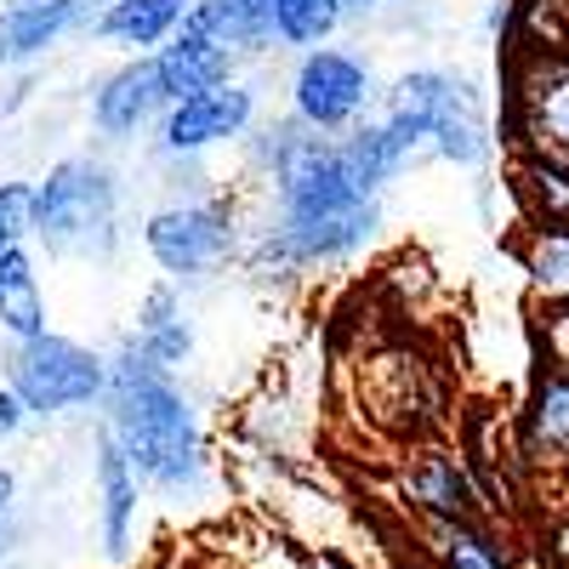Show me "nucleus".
Here are the masks:
<instances>
[{
	"label": "nucleus",
	"instance_id": "1",
	"mask_svg": "<svg viewBox=\"0 0 569 569\" xmlns=\"http://www.w3.org/2000/svg\"><path fill=\"white\" fill-rule=\"evenodd\" d=\"M246 149L273 200L268 233H279L297 268L353 262L382 233V194H370L353 177L342 137H319L291 114V120L257 126Z\"/></svg>",
	"mask_w": 569,
	"mask_h": 569
},
{
	"label": "nucleus",
	"instance_id": "2",
	"mask_svg": "<svg viewBox=\"0 0 569 569\" xmlns=\"http://www.w3.org/2000/svg\"><path fill=\"white\" fill-rule=\"evenodd\" d=\"M98 427L126 450V461L149 490L171 501H194L206 490L211 456L200 433V410L177 388V370L154 365L131 337L109 359V393Z\"/></svg>",
	"mask_w": 569,
	"mask_h": 569
},
{
	"label": "nucleus",
	"instance_id": "3",
	"mask_svg": "<svg viewBox=\"0 0 569 569\" xmlns=\"http://www.w3.org/2000/svg\"><path fill=\"white\" fill-rule=\"evenodd\" d=\"M34 240L52 257L109 262L120 246V177L98 154H69L34 182Z\"/></svg>",
	"mask_w": 569,
	"mask_h": 569
},
{
	"label": "nucleus",
	"instance_id": "4",
	"mask_svg": "<svg viewBox=\"0 0 569 569\" xmlns=\"http://www.w3.org/2000/svg\"><path fill=\"white\" fill-rule=\"evenodd\" d=\"M382 120H393L416 149H433L450 166H485L496 154V126L472 80L450 69H405L382 91Z\"/></svg>",
	"mask_w": 569,
	"mask_h": 569
},
{
	"label": "nucleus",
	"instance_id": "5",
	"mask_svg": "<svg viewBox=\"0 0 569 569\" xmlns=\"http://www.w3.org/2000/svg\"><path fill=\"white\" fill-rule=\"evenodd\" d=\"M0 376L29 405L34 421L103 410V393H109V359L98 348L63 337V330H46L34 342H12L7 359H0Z\"/></svg>",
	"mask_w": 569,
	"mask_h": 569
},
{
	"label": "nucleus",
	"instance_id": "6",
	"mask_svg": "<svg viewBox=\"0 0 569 569\" xmlns=\"http://www.w3.org/2000/svg\"><path fill=\"white\" fill-rule=\"evenodd\" d=\"M507 137L518 154L569 166V46H525L512 58Z\"/></svg>",
	"mask_w": 569,
	"mask_h": 569
},
{
	"label": "nucleus",
	"instance_id": "7",
	"mask_svg": "<svg viewBox=\"0 0 569 569\" xmlns=\"http://www.w3.org/2000/svg\"><path fill=\"white\" fill-rule=\"evenodd\" d=\"M284 91H291V114L319 137H342L382 109L370 63L359 52H342V46H313V52H302Z\"/></svg>",
	"mask_w": 569,
	"mask_h": 569
},
{
	"label": "nucleus",
	"instance_id": "8",
	"mask_svg": "<svg viewBox=\"0 0 569 569\" xmlns=\"http://www.w3.org/2000/svg\"><path fill=\"white\" fill-rule=\"evenodd\" d=\"M142 251L171 284L206 279L240 251V217L228 200H171L142 222Z\"/></svg>",
	"mask_w": 569,
	"mask_h": 569
},
{
	"label": "nucleus",
	"instance_id": "9",
	"mask_svg": "<svg viewBox=\"0 0 569 569\" xmlns=\"http://www.w3.org/2000/svg\"><path fill=\"white\" fill-rule=\"evenodd\" d=\"M257 131V86L228 80L200 98H182L166 109V120L154 126V154L160 160H200L222 142H246Z\"/></svg>",
	"mask_w": 569,
	"mask_h": 569
},
{
	"label": "nucleus",
	"instance_id": "10",
	"mask_svg": "<svg viewBox=\"0 0 569 569\" xmlns=\"http://www.w3.org/2000/svg\"><path fill=\"white\" fill-rule=\"evenodd\" d=\"M359 393L370 405V416L393 427L399 439H416L421 433V410L439 416V388H433V370H427L416 353L405 348H388V353H370L359 365Z\"/></svg>",
	"mask_w": 569,
	"mask_h": 569
},
{
	"label": "nucleus",
	"instance_id": "11",
	"mask_svg": "<svg viewBox=\"0 0 569 569\" xmlns=\"http://www.w3.org/2000/svg\"><path fill=\"white\" fill-rule=\"evenodd\" d=\"M166 109H171V98H166L154 58H126L91 91V126H98L103 142H137L149 126L166 120Z\"/></svg>",
	"mask_w": 569,
	"mask_h": 569
},
{
	"label": "nucleus",
	"instance_id": "12",
	"mask_svg": "<svg viewBox=\"0 0 569 569\" xmlns=\"http://www.w3.org/2000/svg\"><path fill=\"white\" fill-rule=\"evenodd\" d=\"M399 490H405V501H410L421 518H479V525H485V512H490L472 461L456 456V450H439V445H433V450H416V456L405 461Z\"/></svg>",
	"mask_w": 569,
	"mask_h": 569
},
{
	"label": "nucleus",
	"instance_id": "13",
	"mask_svg": "<svg viewBox=\"0 0 569 569\" xmlns=\"http://www.w3.org/2000/svg\"><path fill=\"white\" fill-rule=\"evenodd\" d=\"M512 456L530 461V467L569 472V370L536 365L530 393H525L518 421H512Z\"/></svg>",
	"mask_w": 569,
	"mask_h": 569
},
{
	"label": "nucleus",
	"instance_id": "14",
	"mask_svg": "<svg viewBox=\"0 0 569 569\" xmlns=\"http://www.w3.org/2000/svg\"><path fill=\"white\" fill-rule=\"evenodd\" d=\"M154 69L166 80V98L182 103V98H200V91H217L228 80H240V58L217 46L200 23H182L160 52H154Z\"/></svg>",
	"mask_w": 569,
	"mask_h": 569
},
{
	"label": "nucleus",
	"instance_id": "15",
	"mask_svg": "<svg viewBox=\"0 0 569 569\" xmlns=\"http://www.w3.org/2000/svg\"><path fill=\"white\" fill-rule=\"evenodd\" d=\"M98 525H103V552L109 558H126L131 552V536H137V507H142V485L137 467L126 461V450L98 427Z\"/></svg>",
	"mask_w": 569,
	"mask_h": 569
},
{
	"label": "nucleus",
	"instance_id": "16",
	"mask_svg": "<svg viewBox=\"0 0 569 569\" xmlns=\"http://www.w3.org/2000/svg\"><path fill=\"white\" fill-rule=\"evenodd\" d=\"M188 18H194V0H109V12L98 18L91 34L131 58H154Z\"/></svg>",
	"mask_w": 569,
	"mask_h": 569
},
{
	"label": "nucleus",
	"instance_id": "17",
	"mask_svg": "<svg viewBox=\"0 0 569 569\" xmlns=\"http://www.w3.org/2000/svg\"><path fill=\"white\" fill-rule=\"evenodd\" d=\"M217 46H228L240 63L251 58H268L279 34H273V0H194V18Z\"/></svg>",
	"mask_w": 569,
	"mask_h": 569
},
{
	"label": "nucleus",
	"instance_id": "18",
	"mask_svg": "<svg viewBox=\"0 0 569 569\" xmlns=\"http://www.w3.org/2000/svg\"><path fill=\"white\" fill-rule=\"evenodd\" d=\"M131 342L149 353L154 365H166V370L188 365V353H194V325H188L182 297H177V284H171V279H160V284H149V291H142Z\"/></svg>",
	"mask_w": 569,
	"mask_h": 569
},
{
	"label": "nucleus",
	"instance_id": "19",
	"mask_svg": "<svg viewBox=\"0 0 569 569\" xmlns=\"http://www.w3.org/2000/svg\"><path fill=\"white\" fill-rule=\"evenodd\" d=\"M52 330V313H46V291L34 273V251L18 246L0 257V337L12 342H34Z\"/></svg>",
	"mask_w": 569,
	"mask_h": 569
},
{
	"label": "nucleus",
	"instance_id": "20",
	"mask_svg": "<svg viewBox=\"0 0 569 569\" xmlns=\"http://www.w3.org/2000/svg\"><path fill=\"white\" fill-rule=\"evenodd\" d=\"M342 154H348V166H353V177L370 188V194H382V188L410 166V154H416V142L393 126V120H382V114H370V120H359L353 131H342Z\"/></svg>",
	"mask_w": 569,
	"mask_h": 569
},
{
	"label": "nucleus",
	"instance_id": "21",
	"mask_svg": "<svg viewBox=\"0 0 569 569\" xmlns=\"http://www.w3.org/2000/svg\"><path fill=\"white\" fill-rule=\"evenodd\" d=\"M427 552L439 569H512L507 547L479 518H427Z\"/></svg>",
	"mask_w": 569,
	"mask_h": 569
},
{
	"label": "nucleus",
	"instance_id": "22",
	"mask_svg": "<svg viewBox=\"0 0 569 569\" xmlns=\"http://www.w3.org/2000/svg\"><path fill=\"white\" fill-rule=\"evenodd\" d=\"M512 194H518V206H525V217H530L536 228H569V166L518 154V166H512Z\"/></svg>",
	"mask_w": 569,
	"mask_h": 569
},
{
	"label": "nucleus",
	"instance_id": "23",
	"mask_svg": "<svg viewBox=\"0 0 569 569\" xmlns=\"http://www.w3.org/2000/svg\"><path fill=\"white\" fill-rule=\"evenodd\" d=\"M342 18H348L342 0H273V34H279V46H291L297 58L337 40Z\"/></svg>",
	"mask_w": 569,
	"mask_h": 569
},
{
	"label": "nucleus",
	"instance_id": "24",
	"mask_svg": "<svg viewBox=\"0 0 569 569\" xmlns=\"http://www.w3.org/2000/svg\"><path fill=\"white\" fill-rule=\"evenodd\" d=\"M34 240V182H0V257Z\"/></svg>",
	"mask_w": 569,
	"mask_h": 569
},
{
	"label": "nucleus",
	"instance_id": "25",
	"mask_svg": "<svg viewBox=\"0 0 569 569\" xmlns=\"http://www.w3.org/2000/svg\"><path fill=\"white\" fill-rule=\"evenodd\" d=\"M536 342H541V365L569 370V291L536 302Z\"/></svg>",
	"mask_w": 569,
	"mask_h": 569
},
{
	"label": "nucleus",
	"instance_id": "26",
	"mask_svg": "<svg viewBox=\"0 0 569 569\" xmlns=\"http://www.w3.org/2000/svg\"><path fill=\"white\" fill-rule=\"evenodd\" d=\"M29 421H34V416H29V405H23V399L7 388V382H0V445H12Z\"/></svg>",
	"mask_w": 569,
	"mask_h": 569
},
{
	"label": "nucleus",
	"instance_id": "27",
	"mask_svg": "<svg viewBox=\"0 0 569 569\" xmlns=\"http://www.w3.org/2000/svg\"><path fill=\"white\" fill-rule=\"evenodd\" d=\"M12 501H18V472L0 461V518H12Z\"/></svg>",
	"mask_w": 569,
	"mask_h": 569
},
{
	"label": "nucleus",
	"instance_id": "28",
	"mask_svg": "<svg viewBox=\"0 0 569 569\" xmlns=\"http://www.w3.org/2000/svg\"><path fill=\"white\" fill-rule=\"evenodd\" d=\"M18 536H23V530H18V518H0V558L18 547Z\"/></svg>",
	"mask_w": 569,
	"mask_h": 569
},
{
	"label": "nucleus",
	"instance_id": "29",
	"mask_svg": "<svg viewBox=\"0 0 569 569\" xmlns=\"http://www.w3.org/2000/svg\"><path fill=\"white\" fill-rule=\"evenodd\" d=\"M342 7H348V12H382L388 0H342Z\"/></svg>",
	"mask_w": 569,
	"mask_h": 569
}]
</instances>
